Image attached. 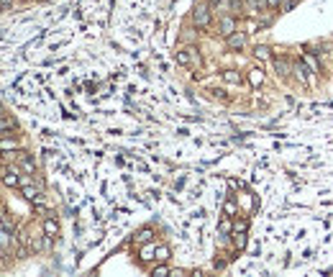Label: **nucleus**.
Wrapping results in <instances>:
<instances>
[{
  "instance_id": "f257e3e1",
  "label": "nucleus",
  "mask_w": 333,
  "mask_h": 277,
  "mask_svg": "<svg viewBox=\"0 0 333 277\" xmlns=\"http://www.w3.org/2000/svg\"><path fill=\"white\" fill-rule=\"evenodd\" d=\"M192 21H195L197 29H205V26L210 23V6H208V3H197V6L192 8Z\"/></svg>"
},
{
  "instance_id": "f03ea898",
  "label": "nucleus",
  "mask_w": 333,
  "mask_h": 277,
  "mask_svg": "<svg viewBox=\"0 0 333 277\" xmlns=\"http://www.w3.org/2000/svg\"><path fill=\"white\" fill-rule=\"evenodd\" d=\"M177 64H182V67L200 64V54H197V49H195V46H187V49L177 51Z\"/></svg>"
},
{
  "instance_id": "7ed1b4c3",
  "label": "nucleus",
  "mask_w": 333,
  "mask_h": 277,
  "mask_svg": "<svg viewBox=\"0 0 333 277\" xmlns=\"http://www.w3.org/2000/svg\"><path fill=\"white\" fill-rule=\"evenodd\" d=\"M218 34L221 36H231V34H236V18H231V16H223L221 18V23H218Z\"/></svg>"
},
{
  "instance_id": "20e7f679",
  "label": "nucleus",
  "mask_w": 333,
  "mask_h": 277,
  "mask_svg": "<svg viewBox=\"0 0 333 277\" xmlns=\"http://www.w3.org/2000/svg\"><path fill=\"white\" fill-rule=\"evenodd\" d=\"M3 182H6V187H18L21 185V180H18V170L13 167H3Z\"/></svg>"
},
{
  "instance_id": "39448f33",
  "label": "nucleus",
  "mask_w": 333,
  "mask_h": 277,
  "mask_svg": "<svg viewBox=\"0 0 333 277\" xmlns=\"http://www.w3.org/2000/svg\"><path fill=\"white\" fill-rule=\"evenodd\" d=\"M21 192H23L26 200H36L39 198V187L34 185V180H23L21 182Z\"/></svg>"
},
{
  "instance_id": "423d86ee",
  "label": "nucleus",
  "mask_w": 333,
  "mask_h": 277,
  "mask_svg": "<svg viewBox=\"0 0 333 277\" xmlns=\"http://www.w3.org/2000/svg\"><path fill=\"white\" fill-rule=\"evenodd\" d=\"M244 46H246V36H244L241 31H236V34L228 36V49L236 51V49H244Z\"/></svg>"
},
{
  "instance_id": "0eeeda50",
  "label": "nucleus",
  "mask_w": 333,
  "mask_h": 277,
  "mask_svg": "<svg viewBox=\"0 0 333 277\" xmlns=\"http://www.w3.org/2000/svg\"><path fill=\"white\" fill-rule=\"evenodd\" d=\"M223 80H226L228 85H241V82H244V77H241L238 69H226V72H223Z\"/></svg>"
},
{
  "instance_id": "6e6552de",
  "label": "nucleus",
  "mask_w": 333,
  "mask_h": 277,
  "mask_svg": "<svg viewBox=\"0 0 333 277\" xmlns=\"http://www.w3.org/2000/svg\"><path fill=\"white\" fill-rule=\"evenodd\" d=\"M249 82H251L254 88H259V85L264 82V72H261V67H254V69H249Z\"/></svg>"
},
{
  "instance_id": "1a4fd4ad",
  "label": "nucleus",
  "mask_w": 333,
  "mask_h": 277,
  "mask_svg": "<svg viewBox=\"0 0 333 277\" xmlns=\"http://www.w3.org/2000/svg\"><path fill=\"white\" fill-rule=\"evenodd\" d=\"M44 234H46V239H54V236L59 234V224H56L54 218H46V221H44Z\"/></svg>"
},
{
  "instance_id": "9d476101",
  "label": "nucleus",
  "mask_w": 333,
  "mask_h": 277,
  "mask_svg": "<svg viewBox=\"0 0 333 277\" xmlns=\"http://www.w3.org/2000/svg\"><path fill=\"white\" fill-rule=\"evenodd\" d=\"M21 170H23L26 175H34V159H31L28 154H21Z\"/></svg>"
},
{
  "instance_id": "9b49d317",
  "label": "nucleus",
  "mask_w": 333,
  "mask_h": 277,
  "mask_svg": "<svg viewBox=\"0 0 333 277\" xmlns=\"http://www.w3.org/2000/svg\"><path fill=\"white\" fill-rule=\"evenodd\" d=\"M154 257H157V246L149 241V244L141 249V259H144V262H149V259H154Z\"/></svg>"
},
{
  "instance_id": "f8f14e48",
  "label": "nucleus",
  "mask_w": 333,
  "mask_h": 277,
  "mask_svg": "<svg viewBox=\"0 0 333 277\" xmlns=\"http://www.w3.org/2000/svg\"><path fill=\"white\" fill-rule=\"evenodd\" d=\"M292 72L297 75V80H300V82H308V75H305L308 69H305V64H302V62H300V64H292Z\"/></svg>"
},
{
  "instance_id": "ddd939ff",
  "label": "nucleus",
  "mask_w": 333,
  "mask_h": 277,
  "mask_svg": "<svg viewBox=\"0 0 333 277\" xmlns=\"http://www.w3.org/2000/svg\"><path fill=\"white\" fill-rule=\"evenodd\" d=\"M302 62H305L308 67H310V72H313V75H315V72H320V67H318V62H315V59H313L310 54H302Z\"/></svg>"
},
{
  "instance_id": "4468645a",
  "label": "nucleus",
  "mask_w": 333,
  "mask_h": 277,
  "mask_svg": "<svg viewBox=\"0 0 333 277\" xmlns=\"http://www.w3.org/2000/svg\"><path fill=\"white\" fill-rule=\"evenodd\" d=\"M152 236H154V231H152V229H144V231H141L136 239H139L141 244H149V241H152Z\"/></svg>"
},
{
  "instance_id": "2eb2a0df",
  "label": "nucleus",
  "mask_w": 333,
  "mask_h": 277,
  "mask_svg": "<svg viewBox=\"0 0 333 277\" xmlns=\"http://www.w3.org/2000/svg\"><path fill=\"white\" fill-rule=\"evenodd\" d=\"M157 259H159V262H167V259H169V246H157Z\"/></svg>"
},
{
  "instance_id": "dca6fc26",
  "label": "nucleus",
  "mask_w": 333,
  "mask_h": 277,
  "mask_svg": "<svg viewBox=\"0 0 333 277\" xmlns=\"http://www.w3.org/2000/svg\"><path fill=\"white\" fill-rule=\"evenodd\" d=\"M256 59H269V49H266V46H256Z\"/></svg>"
},
{
  "instance_id": "f3484780",
  "label": "nucleus",
  "mask_w": 333,
  "mask_h": 277,
  "mask_svg": "<svg viewBox=\"0 0 333 277\" xmlns=\"http://www.w3.org/2000/svg\"><path fill=\"white\" fill-rule=\"evenodd\" d=\"M233 229H236V234H238V231L244 234V231L249 229V224H246V221H236V224H233Z\"/></svg>"
},
{
  "instance_id": "a211bd4d",
  "label": "nucleus",
  "mask_w": 333,
  "mask_h": 277,
  "mask_svg": "<svg viewBox=\"0 0 333 277\" xmlns=\"http://www.w3.org/2000/svg\"><path fill=\"white\" fill-rule=\"evenodd\" d=\"M275 64H277V69H280V72H287V69H290V64H287L285 59H277Z\"/></svg>"
},
{
  "instance_id": "6ab92c4d",
  "label": "nucleus",
  "mask_w": 333,
  "mask_h": 277,
  "mask_svg": "<svg viewBox=\"0 0 333 277\" xmlns=\"http://www.w3.org/2000/svg\"><path fill=\"white\" fill-rule=\"evenodd\" d=\"M231 229H233L231 221H223V224H221V234H231Z\"/></svg>"
},
{
  "instance_id": "aec40b11",
  "label": "nucleus",
  "mask_w": 333,
  "mask_h": 277,
  "mask_svg": "<svg viewBox=\"0 0 333 277\" xmlns=\"http://www.w3.org/2000/svg\"><path fill=\"white\" fill-rule=\"evenodd\" d=\"M11 126H13V121L8 116H3V131H11Z\"/></svg>"
},
{
  "instance_id": "412c9836",
  "label": "nucleus",
  "mask_w": 333,
  "mask_h": 277,
  "mask_svg": "<svg viewBox=\"0 0 333 277\" xmlns=\"http://www.w3.org/2000/svg\"><path fill=\"white\" fill-rule=\"evenodd\" d=\"M154 274H169V267H154Z\"/></svg>"
},
{
  "instance_id": "4be33fe9",
  "label": "nucleus",
  "mask_w": 333,
  "mask_h": 277,
  "mask_svg": "<svg viewBox=\"0 0 333 277\" xmlns=\"http://www.w3.org/2000/svg\"><path fill=\"white\" fill-rule=\"evenodd\" d=\"M226 213H228V216L236 213V205H233V203H226Z\"/></svg>"
},
{
  "instance_id": "5701e85b",
  "label": "nucleus",
  "mask_w": 333,
  "mask_h": 277,
  "mask_svg": "<svg viewBox=\"0 0 333 277\" xmlns=\"http://www.w3.org/2000/svg\"><path fill=\"white\" fill-rule=\"evenodd\" d=\"M266 6H272V8H277V6H280V0H266Z\"/></svg>"
}]
</instances>
